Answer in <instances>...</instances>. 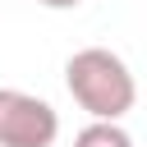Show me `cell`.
<instances>
[{
  "label": "cell",
  "instance_id": "obj_4",
  "mask_svg": "<svg viewBox=\"0 0 147 147\" xmlns=\"http://www.w3.org/2000/svg\"><path fill=\"white\" fill-rule=\"evenodd\" d=\"M37 5H41V9H78L83 0H37Z\"/></svg>",
  "mask_w": 147,
  "mask_h": 147
},
{
  "label": "cell",
  "instance_id": "obj_3",
  "mask_svg": "<svg viewBox=\"0 0 147 147\" xmlns=\"http://www.w3.org/2000/svg\"><path fill=\"white\" fill-rule=\"evenodd\" d=\"M74 147H133V138L119 119H92L87 129H78Z\"/></svg>",
  "mask_w": 147,
  "mask_h": 147
},
{
  "label": "cell",
  "instance_id": "obj_1",
  "mask_svg": "<svg viewBox=\"0 0 147 147\" xmlns=\"http://www.w3.org/2000/svg\"><path fill=\"white\" fill-rule=\"evenodd\" d=\"M64 87L92 119H124L138 101V83L129 74V64L106 46L74 51L64 64Z\"/></svg>",
  "mask_w": 147,
  "mask_h": 147
},
{
  "label": "cell",
  "instance_id": "obj_2",
  "mask_svg": "<svg viewBox=\"0 0 147 147\" xmlns=\"http://www.w3.org/2000/svg\"><path fill=\"white\" fill-rule=\"evenodd\" d=\"M60 138V115L51 101L0 87V147H55Z\"/></svg>",
  "mask_w": 147,
  "mask_h": 147
}]
</instances>
